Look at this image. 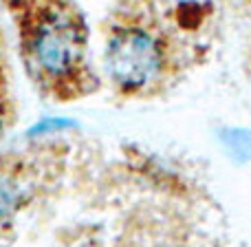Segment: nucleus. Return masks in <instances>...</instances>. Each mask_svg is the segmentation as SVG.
Wrapping results in <instances>:
<instances>
[{
  "label": "nucleus",
  "mask_w": 251,
  "mask_h": 247,
  "mask_svg": "<svg viewBox=\"0 0 251 247\" xmlns=\"http://www.w3.org/2000/svg\"><path fill=\"white\" fill-rule=\"evenodd\" d=\"M29 51L42 73L51 78L69 75L82 57L84 31L64 9H51L31 29Z\"/></svg>",
  "instance_id": "obj_1"
},
{
  "label": "nucleus",
  "mask_w": 251,
  "mask_h": 247,
  "mask_svg": "<svg viewBox=\"0 0 251 247\" xmlns=\"http://www.w3.org/2000/svg\"><path fill=\"white\" fill-rule=\"evenodd\" d=\"M159 42L139 27H124L115 31L106 49V69L124 91H139L148 86L161 71Z\"/></svg>",
  "instance_id": "obj_2"
},
{
  "label": "nucleus",
  "mask_w": 251,
  "mask_h": 247,
  "mask_svg": "<svg viewBox=\"0 0 251 247\" xmlns=\"http://www.w3.org/2000/svg\"><path fill=\"white\" fill-rule=\"evenodd\" d=\"M22 196H25V192L20 190V186L13 179L0 177V219L16 212L18 205L22 203Z\"/></svg>",
  "instance_id": "obj_3"
},
{
  "label": "nucleus",
  "mask_w": 251,
  "mask_h": 247,
  "mask_svg": "<svg viewBox=\"0 0 251 247\" xmlns=\"http://www.w3.org/2000/svg\"><path fill=\"white\" fill-rule=\"evenodd\" d=\"M2 128H4V117H2V113H0V135H2Z\"/></svg>",
  "instance_id": "obj_4"
}]
</instances>
